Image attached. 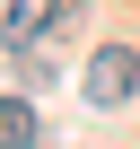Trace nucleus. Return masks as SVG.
Instances as JSON below:
<instances>
[{
    "label": "nucleus",
    "instance_id": "obj_3",
    "mask_svg": "<svg viewBox=\"0 0 140 149\" xmlns=\"http://www.w3.org/2000/svg\"><path fill=\"white\" fill-rule=\"evenodd\" d=\"M0 149H35V105L26 97H0Z\"/></svg>",
    "mask_w": 140,
    "mask_h": 149
},
{
    "label": "nucleus",
    "instance_id": "obj_1",
    "mask_svg": "<svg viewBox=\"0 0 140 149\" xmlns=\"http://www.w3.org/2000/svg\"><path fill=\"white\" fill-rule=\"evenodd\" d=\"M79 88H88V105H131V97H140V61H131V44H105V53L79 70Z\"/></svg>",
    "mask_w": 140,
    "mask_h": 149
},
{
    "label": "nucleus",
    "instance_id": "obj_2",
    "mask_svg": "<svg viewBox=\"0 0 140 149\" xmlns=\"http://www.w3.org/2000/svg\"><path fill=\"white\" fill-rule=\"evenodd\" d=\"M53 18H61V0H9V9H0V44H9V53H26Z\"/></svg>",
    "mask_w": 140,
    "mask_h": 149
},
{
    "label": "nucleus",
    "instance_id": "obj_4",
    "mask_svg": "<svg viewBox=\"0 0 140 149\" xmlns=\"http://www.w3.org/2000/svg\"><path fill=\"white\" fill-rule=\"evenodd\" d=\"M0 9H9V0H0Z\"/></svg>",
    "mask_w": 140,
    "mask_h": 149
}]
</instances>
